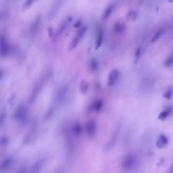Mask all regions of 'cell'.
<instances>
[{"label":"cell","instance_id":"1","mask_svg":"<svg viewBox=\"0 0 173 173\" xmlns=\"http://www.w3.org/2000/svg\"><path fill=\"white\" fill-rule=\"evenodd\" d=\"M138 157L135 154H127L122 161L121 167L124 171H128L133 169L137 164Z\"/></svg>","mask_w":173,"mask_h":173},{"label":"cell","instance_id":"2","mask_svg":"<svg viewBox=\"0 0 173 173\" xmlns=\"http://www.w3.org/2000/svg\"><path fill=\"white\" fill-rule=\"evenodd\" d=\"M46 77L45 75H43L41 77V78L39 79L38 80L37 83H36L35 86L34 87L33 90L32 91V92L30 94V100L29 101L30 102V103H33L35 101V100H36V98L37 97L38 95L39 94L40 91L43 88V86H44L45 82V80H46Z\"/></svg>","mask_w":173,"mask_h":173},{"label":"cell","instance_id":"3","mask_svg":"<svg viewBox=\"0 0 173 173\" xmlns=\"http://www.w3.org/2000/svg\"><path fill=\"white\" fill-rule=\"evenodd\" d=\"M88 30V27L86 26H82L79 28L77 31V32L75 34V36L74 37L73 39L72 40L71 42L70 45V49H73L77 46L80 42L81 39H82L84 37L85 34Z\"/></svg>","mask_w":173,"mask_h":173},{"label":"cell","instance_id":"4","mask_svg":"<svg viewBox=\"0 0 173 173\" xmlns=\"http://www.w3.org/2000/svg\"><path fill=\"white\" fill-rule=\"evenodd\" d=\"M15 118L20 123H25L28 121L29 116V112L27 107L25 106H22L18 107L15 113Z\"/></svg>","mask_w":173,"mask_h":173},{"label":"cell","instance_id":"5","mask_svg":"<svg viewBox=\"0 0 173 173\" xmlns=\"http://www.w3.org/2000/svg\"><path fill=\"white\" fill-rule=\"evenodd\" d=\"M64 0H55L48 13V18L52 19L58 14L63 5Z\"/></svg>","mask_w":173,"mask_h":173},{"label":"cell","instance_id":"6","mask_svg":"<svg viewBox=\"0 0 173 173\" xmlns=\"http://www.w3.org/2000/svg\"><path fill=\"white\" fill-rule=\"evenodd\" d=\"M72 21V18L71 17H69L66 19H64V20H63L61 24H59V27H58L56 33L55 34V36L54 38L55 39H56L58 38H59V37L64 33V30H66L68 26L69 25V24L71 23Z\"/></svg>","mask_w":173,"mask_h":173},{"label":"cell","instance_id":"7","mask_svg":"<svg viewBox=\"0 0 173 173\" xmlns=\"http://www.w3.org/2000/svg\"><path fill=\"white\" fill-rule=\"evenodd\" d=\"M119 75V70L117 68H114L111 71L108 79V84L109 86H113L116 84Z\"/></svg>","mask_w":173,"mask_h":173},{"label":"cell","instance_id":"8","mask_svg":"<svg viewBox=\"0 0 173 173\" xmlns=\"http://www.w3.org/2000/svg\"><path fill=\"white\" fill-rule=\"evenodd\" d=\"M169 143V139L164 134H161L157 138L156 142V145L159 149L164 148Z\"/></svg>","mask_w":173,"mask_h":173},{"label":"cell","instance_id":"9","mask_svg":"<svg viewBox=\"0 0 173 173\" xmlns=\"http://www.w3.org/2000/svg\"><path fill=\"white\" fill-rule=\"evenodd\" d=\"M42 19L40 16L36 17V19L33 22L30 27V32L32 34H35L39 29L41 24Z\"/></svg>","mask_w":173,"mask_h":173},{"label":"cell","instance_id":"10","mask_svg":"<svg viewBox=\"0 0 173 173\" xmlns=\"http://www.w3.org/2000/svg\"><path fill=\"white\" fill-rule=\"evenodd\" d=\"M9 52V45L5 37L1 36V53L2 56H5Z\"/></svg>","mask_w":173,"mask_h":173},{"label":"cell","instance_id":"11","mask_svg":"<svg viewBox=\"0 0 173 173\" xmlns=\"http://www.w3.org/2000/svg\"><path fill=\"white\" fill-rule=\"evenodd\" d=\"M96 130V125L94 121L90 120L86 125V131L89 136L95 135Z\"/></svg>","mask_w":173,"mask_h":173},{"label":"cell","instance_id":"12","mask_svg":"<svg viewBox=\"0 0 173 173\" xmlns=\"http://www.w3.org/2000/svg\"><path fill=\"white\" fill-rule=\"evenodd\" d=\"M172 111H173V107L172 106H169L166 108V109L162 111L159 114L158 116L159 120L161 121H164L166 120L170 116V114H171Z\"/></svg>","mask_w":173,"mask_h":173},{"label":"cell","instance_id":"13","mask_svg":"<svg viewBox=\"0 0 173 173\" xmlns=\"http://www.w3.org/2000/svg\"><path fill=\"white\" fill-rule=\"evenodd\" d=\"M104 38V32L103 29L102 27L98 28L97 36H96V48H100L101 46L102 45Z\"/></svg>","mask_w":173,"mask_h":173},{"label":"cell","instance_id":"14","mask_svg":"<svg viewBox=\"0 0 173 173\" xmlns=\"http://www.w3.org/2000/svg\"><path fill=\"white\" fill-rule=\"evenodd\" d=\"M67 86H64L61 88L57 95V101L61 103L64 100V97L66 96L67 92Z\"/></svg>","mask_w":173,"mask_h":173},{"label":"cell","instance_id":"15","mask_svg":"<svg viewBox=\"0 0 173 173\" xmlns=\"http://www.w3.org/2000/svg\"><path fill=\"white\" fill-rule=\"evenodd\" d=\"M113 10H114V6L113 5L108 6L104 12L102 16V19L103 20H106L108 19L111 14L112 13Z\"/></svg>","mask_w":173,"mask_h":173},{"label":"cell","instance_id":"16","mask_svg":"<svg viewBox=\"0 0 173 173\" xmlns=\"http://www.w3.org/2000/svg\"><path fill=\"white\" fill-rule=\"evenodd\" d=\"M164 32L165 30L164 29H159V30H157L152 38L151 41V43H154L155 42L157 41V40L159 39L163 35V34H164Z\"/></svg>","mask_w":173,"mask_h":173},{"label":"cell","instance_id":"17","mask_svg":"<svg viewBox=\"0 0 173 173\" xmlns=\"http://www.w3.org/2000/svg\"><path fill=\"white\" fill-rule=\"evenodd\" d=\"M173 95V88L169 87L166 90L164 93H163L162 97L167 100H169Z\"/></svg>","mask_w":173,"mask_h":173},{"label":"cell","instance_id":"18","mask_svg":"<svg viewBox=\"0 0 173 173\" xmlns=\"http://www.w3.org/2000/svg\"><path fill=\"white\" fill-rule=\"evenodd\" d=\"M80 90L82 94H85L88 89V85L85 80H82L80 83Z\"/></svg>","mask_w":173,"mask_h":173},{"label":"cell","instance_id":"19","mask_svg":"<svg viewBox=\"0 0 173 173\" xmlns=\"http://www.w3.org/2000/svg\"><path fill=\"white\" fill-rule=\"evenodd\" d=\"M173 65V53L170 54L164 60V65L166 67H169Z\"/></svg>","mask_w":173,"mask_h":173},{"label":"cell","instance_id":"20","mask_svg":"<svg viewBox=\"0 0 173 173\" xmlns=\"http://www.w3.org/2000/svg\"><path fill=\"white\" fill-rule=\"evenodd\" d=\"M125 27L121 23H116L114 25V30L115 32L118 34L123 32Z\"/></svg>","mask_w":173,"mask_h":173},{"label":"cell","instance_id":"21","mask_svg":"<svg viewBox=\"0 0 173 173\" xmlns=\"http://www.w3.org/2000/svg\"><path fill=\"white\" fill-rule=\"evenodd\" d=\"M137 14L134 11H130L127 15L126 18L129 22H133L137 19Z\"/></svg>","mask_w":173,"mask_h":173},{"label":"cell","instance_id":"22","mask_svg":"<svg viewBox=\"0 0 173 173\" xmlns=\"http://www.w3.org/2000/svg\"><path fill=\"white\" fill-rule=\"evenodd\" d=\"M102 106H103V102L101 100H98L94 104L93 109L95 111H100L101 109Z\"/></svg>","mask_w":173,"mask_h":173},{"label":"cell","instance_id":"23","mask_svg":"<svg viewBox=\"0 0 173 173\" xmlns=\"http://www.w3.org/2000/svg\"><path fill=\"white\" fill-rule=\"evenodd\" d=\"M36 0H25V2L23 4V7L25 9H28L31 7L33 4H34V2H35Z\"/></svg>","mask_w":173,"mask_h":173},{"label":"cell","instance_id":"24","mask_svg":"<svg viewBox=\"0 0 173 173\" xmlns=\"http://www.w3.org/2000/svg\"><path fill=\"white\" fill-rule=\"evenodd\" d=\"M141 52H142V50H141V48L140 47L137 49L136 52H135V60L136 62H137L139 60V59L141 57Z\"/></svg>","mask_w":173,"mask_h":173},{"label":"cell","instance_id":"25","mask_svg":"<svg viewBox=\"0 0 173 173\" xmlns=\"http://www.w3.org/2000/svg\"><path fill=\"white\" fill-rule=\"evenodd\" d=\"M74 132H75V133H76V134L79 133L81 131L80 126L78 125V124L75 125L74 126Z\"/></svg>","mask_w":173,"mask_h":173},{"label":"cell","instance_id":"26","mask_svg":"<svg viewBox=\"0 0 173 173\" xmlns=\"http://www.w3.org/2000/svg\"><path fill=\"white\" fill-rule=\"evenodd\" d=\"M6 114L5 111L2 112L1 115V118H0V122H1V125H2L3 123L4 122V120H5Z\"/></svg>","mask_w":173,"mask_h":173},{"label":"cell","instance_id":"27","mask_svg":"<svg viewBox=\"0 0 173 173\" xmlns=\"http://www.w3.org/2000/svg\"><path fill=\"white\" fill-rule=\"evenodd\" d=\"M91 67L93 70H95L97 68V63H96V61L95 60H93L91 63Z\"/></svg>","mask_w":173,"mask_h":173},{"label":"cell","instance_id":"28","mask_svg":"<svg viewBox=\"0 0 173 173\" xmlns=\"http://www.w3.org/2000/svg\"><path fill=\"white\" fill-rule=\"evenodd\" d=\"M167 173H173V164L168 169Z\"/></svg>","mask_w":173,"mask_h":173},{"label":"cell","instance_id":"29","mask_svg":"<svg viewBox=\"0 0 173 173\" xmlns=\"http://www.w3.org/2000/svg\"><path fill=\"white\" fill-rule=\"evenodd\" d=\"M168 1L169 3H172V2H173V0H168Z\"/></svg>","mask_w":173,"mask_h":173},{"label":"cell","instance_id":"30","mask_svg":"<svg viewBox=\"0 0 173 173\" xmlns=\"http://www.w3.org/2000/svg\"><path fill=\"white\" fill-rule=\"evenodd\" d=\"M4 15H7L6 14V13H4ZM6 17H7V16H4V19H5Z\"/></svg>","mask_w":173,"mask_h":173}]
</instances>
